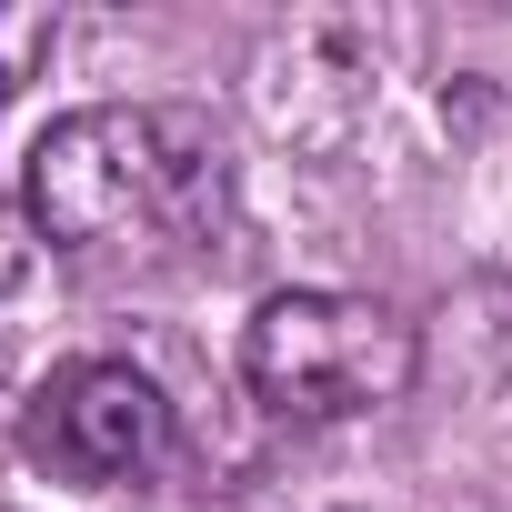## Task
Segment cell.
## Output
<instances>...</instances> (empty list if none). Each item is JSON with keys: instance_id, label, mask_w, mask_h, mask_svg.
<instances>
[{"instance_id": "1", "label": "cell", "mask_w": 512, "mask_h": 512, "mask_svg": "<svg viewBox=\"0 0 512 512\" xmlns=\"http://www.w3.org/2000/svg\"><path fill=\"white\" fill-rule=\"evenodd\" d=\"M31 231L101 282L191 272L231 231V151L171 101L71 111L31 141Z\"/></svg>"}, {"instance_id": "2", "label": "cell", "mask_w": 512, "mask_h": 512, "mask_svg": "<svg viewBox=\"0 0 512 512\" xmlns=\"http://www.w3.org/2000/svg\"><path fill=\"white\" fill-rule=\"evenodd\" d=\"M422 342L392 302L372 292H272L241 332V382L262 412L332 432V422H372L412 392Z\"/></svg>"}, {"instance_id": "3", "label": "cell", "mask_w": 512, "mask_h": 512, "mask_svg": "<svg viewBox=\"0 0 512 512\" xmlns=\"http://www.w3.org/2000/svg\"><path fill=\"white\" fill-rule=\"evenodd\" d=\"M21 442L51 482H81V492H121V482H151L171 462V402L141 362H61L31 412H21Z\"/></svg>"}, {"instance_id": "4", "label": "cell", "mask_w": 512, "mask_h": 512, "mask_svg": "<svg viewBox=\"0 0 512 512\" xmlns=\"http://www.w3.org/2000/svg\"><path fill=\"white\" fill-rule=\"evenodd\" d=\"M51 41H61V21H51V11H0V101H11V91L51 61Z\"/></svg>"}, {"instance_id": "5", "label": "cell", "mask_w": 512, "mask_h": 512, "mask_svg": "<svg viewBox=\"0 0 512 512\" xmlns=\"http://www.w3.org/2000/svg\"><path fill=\"white\" fill-rule=\"evenodd\" d=\"M21 272H31V211L0 191V292H21Z\"/></svg>"}]
</instances>
